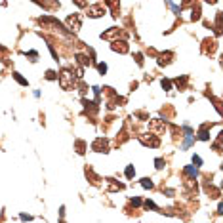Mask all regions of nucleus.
<instances>
[{
  "label": "nucleus",
  "mask_w": 223,
  "mask_h": 223,
  "mask_svg": "<svg viewBox=\"0 0 223 223\" xmlns=\"http://www.w3.org/2000/svg\"><path fill=\"white\" fill-rule=\"evenodd\" d=\"M73 82H75L73 73H71L69 69H63L61 75H59V86L63 90H71V88H73Z\"/></svg>",
  "instance_id": "nucleus-1"
},
{
  "label": "nucleus",
  "mask_w": 223,
  "mask_h": 223,
  "mask_svg": "<svg viewBox=\"0 0 223 223\" xmlns=\"http://www.w3.org/2000/svg\"><path fill=\"white\" fill-rule=\"evenodd\" d=\"M149 130L153 132V135H156V134H164V130H166V124H164V120L155 118V120H151Z\"/></svg>",
  "instance_id": "nucleus-2"
},
{
  "label": "nucleus",
  "mask_w": 223,
  "mask_h": 223,
  "mask_svg": "<svg viewBox=\"0 0 223 223\" xmlns=\"http://www.w3.org/2000/svg\"><path fill=\"white\" fill-rule=\"evenodd\" d=\"M67 25H69L71 31H78V29H80V25H82V17L78 16V13H73V16L67 17Z\"/></svg>",
  "instance_id": "nucleus-3"
},
{
  "label": "nucleus",
  "mask_w": 223,
  "mask_h": 223,
  "mask_svg": "<svg viewBox=\"0 0 223 223\" xmlns=\"http://www.w3.org/2000/svg\"><path fill=\"white\" fill-rule=\"evenodd\" d=\"M139 141L143 143V145H149V147H158L160 145V141H158V138L156 135H153V134H145V135H139Z\"/></svg>",
  "instance_id": "nucleus-4"
},
{
  "label": "nucleus",
  "mask_w": 223,
  "mask_h": 223,
  "mask_svg": "<svg viewBox=\"0 0 223 223\" xmlns=\"http://www.w3.org/2000/svg\"><path fill=\"white\" fill-rule=\"evenodd\" d=\"M88 13L90 17H99V16H103L105 13V8H103V4H92V6H88Z\"/></svg>",
  "instance_id": "nucleus-5"
},
{
  "label": "nucleus",
  "mask_w": 223,
  "mask_h": 223,
  "mask_svg": "<svg viewBox=\"0 0 223 223\" xmlns=\"http://www.w3.org/2000/svg\"><path fill=\"white\" fill-rule=\"evenodd\" d=\"M92 149H93V151H97V153H107V139H103V138H97L96 141H93Z\"/></svg>",
  "instance_id": "nucleus-6"
},
{
  "label": "nucleus",
  "mask_w": 223,
  "mask_h": 223,
  "mask_svg": "<svg viewBox=\"0 0 223 223\" xmlns=\"http://www.w3.org/2000/svg\"><path fill=\"white\" fill-rule=\"evenodd\" d=\"M111 48L114 50V52H120V54H126V52H128V44H126L124 40H120V42H118V40H114Z\"/></svg>",
  "instance_id": "nucleus-7"
},
{
  "label": "nucleus",
  "mask_w": 223,
  "mask_h": 223,
  "mask_svg": "<svg viewBox=\"0 0 223 223\" xmlns=\"http://www.w3.org/2000/svg\"><path fill=\"white\" fill-rule=\"evenodd\" d=\"M117 34H120V31H118L117 27H113V29H109L107 33H103V34H101V38H105V40H113L114 37H117Z\"/></svg>",
  "instance_id": "nucleus-8"
},
{
  "label": "nucleus",
  "mask_w": 223,
  "mask_h": 223,
  "mask_svg": "<svg viewBox=\"0 0 223 223\" xmlns=\"http://www.w3.org/2000/svg\"><path fill=\"white\" fill-rule=\"evenodd\" d=\"M185 174L189 176V177H197V168L195 166H187L185 168Z\"/></svg>",
  "instance_id": "nucleus-9"
},
{
  "label": "nucleus",
  "mask_w": 223,
  "mask_h": 223,
  "mask_svg": "<svg viewBox=\"0 0 223 223\" xmlns=\"http://www.w3.org/2000/svg\"><path fill=\"white\" fill-rule=\"evenodd\" d=\"M141 187H145V189H151V187H153V181H151V179H141Z\"/></svg>",
  "instance_id": "nucleus-10"
},
{
  "label": "nucleus",
  "mask_w": 223,
  "mask_h": 223,
  "mask_svg": "<svg viewBox=\"0 0 223 223\" xmlns=\"http://www.w3.org/2000/svg\"><path fill=\"white\" fill-rule=\"evenodd\" d=\"M198 138L202 139V141H206V139H210V134H208L206 130H200V134H198Z\"/></svg>",
  "instance_id": "nucleus-11"
},
{
  "label": "nucleus",
  "mask_w": 223,
  "mask_h": 223,
  "mask_svg": "<svg viewBox=\"0 0 223 223\" xmlns=\"http://www.w3.org/2000/svg\"><path fill=\"white\" fill-rule=\"evenodd\" d=\"M145 208H147V210H149V208H151V210H156V204L153 202V200H145Z\"/></svg>",
  "instance_id": "nucleus-12"
},
{
  "label": "nucleus",
  "mask_w": 223,
  "mask_h": 223,
  "mask_svg": "<svg viewBox=\"0 0 223 223\" xmlns=\"http://www.w3.org/2000/svg\"><path fill=\"white\" fill-rule=\"evenodd\" d=\"M134 174H135V170H134V166H128V168H126V177H132Z\"/></svg>",
  "instance_id": "nucleus-13"
},
{
  "label": "nucleus",
  "mask_w": 223,
  "mask_h": 223,
  "mask_svg": "<svg viewBox=\"0 0 223 223\" xmlns=\"http://www.w3.org/2000/svg\"><path fill=\"white\" fill-rule=\"evenodd\" d=\"M13 76H16V80H17V82H21V84H23V86H27V80H25V78H23V76H19V73H16V75H13Z\"/></svg>",
  "instance_id": "nucleus-14"
},
{
  "label": "nucleus",
  "mask_w": 223,
  "mask_h": 223,
  "mask_svg": "<svg viewBox=\"0 0 223 223\" xmlns=\"http://www.w3.org/2000/svg\"><path fill=\"white\" fill-rule=\"evenodd\" d=\"M97 69H99V73H101V75H105V73H107V65H105V63H99Z\"/></svg>",
  "instance_id": "nucleus-15"
},
{
  "label": "nucleus",
  "mask_w": 223,
  "mask_h": 223,
  "mask_svg": "<svg viewBox=\"0 0 223 223\" xmlns=\"http://www.w3.org/2000/svg\"><path fill=\"white\" fill-rule=\"evenodd\" d=\"M155 164H156V168H158V170H160V168H164V160H162V158H156V160H155Z\"/></svg>",
  "instance_id": "nucleus-16"
},
{
  "label": "nucleus",
  "mask_w": 223,
  "mask_h": 223,
  "mask_svg": "<svg viewBox=\"0 0 223 223\" xmlns=\"http://www.w3.org/2000/svg\"><path fill=\"white\" fill-rule=\"evenodd\" d=\"M46 78H48V80H54V78H55V73H54V71H48V73H46Z\"/></svg>",
  "instance_id": "nucleus-17"
},
{
  "label": "nucleus",
  "mask_w": 223,
  "mask_h": 223,
  "mask_svg": "<svg viewBox=\"0 0 223 223\" xmlns=\"http://www.w3.org/2000/svg\"><path fill=\"white\" fill-rule=\"evenodd\" d=\"M193 162H195V164H198V166H200V164H202V158H200V156H193Z\"/></svg>",
  "instance_id": "nucleus-18"
},
{
  "label": "nucleus",
  "mask_w": 223,
  "mask_h": 223,
  "mask_svg": "<svg viewBox=\"0 0 223 223\" xmlns=\"http://www.w3.org/2000/svg\"><path fill=\"white\" fill-rule=\"evenodd\" d=\"M162 88L164 90H170V80H162Z\"/></svg>",
  "instance_id": "nucleus-19"
},
{
  "label": "nucleus",
  "mask_w": 223,
  "mask_h": 223,
  "mask_svg": "<svg viewBox=\"0 0 223 223\" xmlns=\"http://www.w3.org/2000/svg\"><path fill=\"white\" fill-rule=\"evenodd\" d=\"M132 204H134V206H139L141 200H139V198H132Z\"/></svg>",
  "instance_id": "nucleus-20"
}]
</instances>
